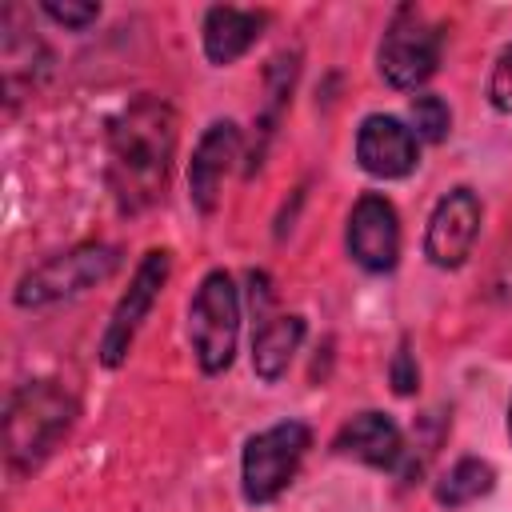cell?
Segmentation results:
<instances>
[{
	"instance_id": "obj_8",
	"label": "cell",
	"mask_w": 512,
	"mask_h": 512,
	"mask_svg": "<svg viewBox=\"0 0 512 512\" xmlns=\"http://www.w3.org/2000/svg\"><path fill=\"white\" fill-rule=\"evenodd\" d=\"M480 220H484V208L468 184L444 192L428 216V228H424V256L436 268H460L472 256V244L480 236Z\"/></svg>"
},
{
	"instance_id": "obj_11",
	"label": "cell",
	"mask_w": 512,
	"mask_h": 512,
	"mask_svg": "<svg viewBox=\"0 0 512 512\" xmlns=\"http://www.w3.org/2000/svg\"><path fill=\"white\" fill-rule=\"evenodd\" d=\"M236 156H240V128L232 120L208 124L192 152V164H188V196L200 212H216L224 176L232 172Z\"/></svg>"
},
{
	"instance_id": "obj_12",
	"label": "cell",
	"mask_w": 512,
	"mask_h": 512,
	"mask_svg": "<svg viewBox=\"0 0 512 512\" xmlns=\"http://www.w3.org/2000/svg\"><path fill=\"white\" fill-rule=\"evenodd\" d=\"M332 452L336 456H352L368 468H396L404 456V432L392 416L384 412H360L352 420L340 424V432L332 436Z\"/></svg>"
},
{
	"instance_id": "obj_2",
	"label": "cell",
	"mask_w": 512,
	"mask_h": 512,
	"mask_svg": "<svg viewBox=\"0 0 512 512\" xmlns=\"http://www.w3.org/2000/svg\"><path fill=\"white\" fill-rule=\"evenodd\" d=\"M80 408L60 380H28L8 396L4 412V460L12 476L36 472L60 440L72 432Z\"/></svg>"
},
{
	"instance_id": "obj_19",
	"label": "cell",
	"mask_w": 512,
	"mask_h": 512,
	"mask_svg": "<svg viewBox=\"0 0 512 512\" xmlns=\"http://www.w3.org/2000/svg\"><path fill=\"white\" fill-rule=\"evenodd\" d=\"M488 100L500 116H512V44L500 48L496 64H492V76H488Z\"/></svg>"
},
{
	"instance_id": "obj_5",
	"label": "cell",
	"mask_w": 512,
	"mask_h": 512,
	"mask_svg": "<svg viewBox=\"0 0 512 512\" xmlns=\"http://www.w3.org/2000/svg\"><path fill=\"white\" fill-rule=\"evenodd\" d=\"M312 448V432L300 420H280L256 436H248L240 452V492L248 504H272L300 472Z\"/></svg>"
},
{
	"instance_id": "obj_17",
	"label": "cell",
	"mask_w": 512,
	"mask_h": 512,
	"mask_svg": "<svg viewBox=\"0 0 512 512\" xmlns=\"http://www.w3.org/2000/svg\"><path fill=\"white\" fill-rule=\"evenodd\" d=\"M408 116H412V132H416V140L440 144V140L452 132V112H448V104H444L440 96H432V92L412 96Z\"/></svg>"
},
{
	"instance_id": "obj_13",
	"label": "cell",
	"mask_w": 512,
	"mask_h": 512,
	"mask_svg": "<svg viewBox=\"0 0 512 512\" xmlns=\"http://www.w3.org/2000/svg\"><path fill=\"white\" fill-rule=\"evenodd\" d=\"M264 24H268V12H248V8H232V4L208 8L204 12V28H200L208 64H216V68L236 64L260 40Z\"/></svg>"
},
{
	"instance_id": "obj_7",
	"label": "cell",
	"mask_w": 512,
	"mask_h": 512,
	"mask_svg": "<svg viewBox=\"0 0 512 512\" xmlns=\"http://www.w3.org/2000/svg\"><path fill=\"white\" fill-rule=\"evenodd\" d=\"M168 272H172L168 248L144 252V260L136 264L128 288H124V296L116 300V308H112V316H108V328H104V336H100V364H104V368L124 364V356H128V348H132L140 324L148 320L152 304L160 300V288L168 284Z\"/></svg>"
},
{
	"instance_id": "obj_21",
	"label": "cell",
	"mask_w": 512,
	"mask_h": 512,
	"mask_svg": "<svg viewBox=\"0 0 512 512\" xmlns=\"http://www.w3.org/2000/svg\"><path fill=\"white\" fill-rule=\"evenodd\" d=\"M508 436H512V404H508Z\"/></svg>"
},
{
	"instance_id": "obj_14",
	"label": "cell",
	"mask_w": 512,
	"mask_h": 512,
	"mask_svg": "<svg viewBox=\"0 0 512 512\" xmlns=\"http://www.w3.org/2000/svg\"><path fill=\"white\" fill-rule=\"evenodd\" d=\"M300 340H304V316H268L252 332V372L264 384H276L288 372Z\"/></svg>"
},
{
	"instance_id": "obj_4",
	"label": "cell",
	"mask_w": 512,
	"mask_h": 512,
	"mask_svg": "<svg viewBox=\"0 0 512 512\" xmlns=\"http://www.w3.org/2000/svg\"><path fill=\"white\" fill-rule=\"evenodd\" d=\"M240 336V292L224 268L208 272L188 304V340L200 372L220 376L236 356Z\"/></svg>"
},
{
	"instance_id": "obj_18",
	"label": "cell",
	"mask_w": 512,
	"mask_h": 512,
	"mask_svg": "<svg viewBox=\"0 0 512 512\" xmlns=\"http://www.w3.org/2000/svg\"><path fill=\"white\" fill-rule=\"evenodd\" d=\"M40 12H44L48 20L64 24L68 32H84L88 24L100 20V4H76V0H64V4H60V0H44Z\"/></svg>"
},
{
	"instance_id": "obj_6",
	"label": "cell",
	"mask_w": 512,
	"mask_h": 512,
	"mask_svg": "<svg viewBox=\"0 0 512 512\" xmlns=\"http://www.w3.org/2000/svg\"><path fill=\"white\" fill-rule=\"evenodd\" d=\"M440 28L412 4H400L384 28V40H380V52H376V64H380V76L400 88V92H416L424 80H432L436 64H440Z\"/></svg>"
},
{
	"instance_id": "obj_1",
	"label": "cell",
	"mask_w": 512,
	"mask_h": 512,
	"mask_svg": "<svg viewBox=\"0 0 512 512\" xmlns=\"http://www.w3.org/2000/svg\"><path fill=\"white\" fill-rule=\"evenodd\" d=\"M176 128V108L152 92L136 96L108 124V184L120 212L136 216L164 196L176 160Z\"/></svg>"
},
{
	"instance_id": "obj_15",
	"label": "cell",
	"mask_w": 512,
	"mask_h": 512,
	"mask_svg": "<svg viewBox=\"0 0 512 512\" xmlns=\"http://www.w3.org/2000/svg\"><path fill=\"white\" fill-rule=\"evenodd\" d=\"M44 64H48L44 44L36 36H20L12 28V20L4 16V92H8V104H16L24 88H36Z\"/></svg>"
},
{
	"instance_id": "obj_3",
	"label": "cell",
	"mask_w": 512,
	"mask_h": 512,
	"mask_svg": "<svg viewBox=\"0 0 512 512\" xmlns=\"http://www.w3.org/2000/svg\"><path fill=\"white\" fill-rule=\"evenodd\" d=\"M120 268V248L116 244H76L68 252H56L48 256L44 264L28 268L20 280H16V292L12 300L20 308H52V304H64V300H76L84 296L88 288L104 284L112 272Z\"/></svg>"
},
{
	"instance_id": "obj_9",
	"label": "cell",
	"mask_w": 512,
	"mask_h": 512,
	"mask_svg": "<svg viewBox=\"0 0 512 512\" xmlns=\"http://www.w3.org/2000/svg\"><path fill=\"white\" fill-rule=\"evenodd\" d=\"M348 256L364 272H392L400 260V216L380 192H364L348 212Z\"/></svg>"
},
{
	"instance_id": "obj_20",
	"label": "cell",
	"mask_w": 512,
	"mask_h": 512,
	"mask_svg": "<svg viewBox=\"0 0 512 512\" xmlns=\"http://www.w3.org/2000/svg\"><path fill=\"white\" fill-rule=\"evenodd\" d=\"M392 388L400 392V396H412L416 388H420V368H416V360H412V348H408V340H400V348H396V356H392Z\"/></svg>"
},
{
	"instance_id": "obj_16",
	"label": "cell",
	"mask_w": 512,
	"mask_h": 512,
	"mask_svg": "<svg viewBox=\"0 0 512 512\" xmlns=\"http://www.w3.org/2000/svg\"><path fill=\"white\" fill-rule=\"evenodd\" d=\"M492 488H496V468L480 456H464L436 480L432 496L440 508H464V504H476L480 496H488Z\"/></svg>"
},
{
	"instance_id": "obj_10",
	"label": "cell",
	"mask_w": 512,
	"mask_h": 512,
	"mask_svg": "<svg viewBox=\"0 0 512 512\" xmlns=\"http://www.w3.org/2000/svg\"><path fill=\"white\" fill-rule=\"evenodd\" d=\"M356 160L376 180H404L420 160V140L404 120L372 112L356 128Z\"/></svg>"
}]
</instances>
